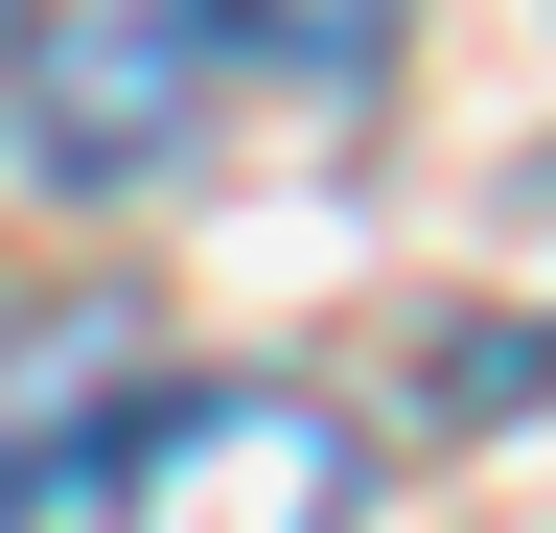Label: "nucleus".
Instances as JSON below:
<instances>
[{
    "mask_svg": "<svg viewBox=\"0 0 556 533\" xmlns=\"http://www.w3.org/2000/svg\"><path fill=\"white\" fill-rule=\"evenodd\" d=\"M533 371H556V325H486V348H441V418H533Z\"/></svg>",
    "mask_w": 556,
    "mask_h": 533,
    "instance_id": "obj_5",
    "label": "nucleus"
},
{
    "mask_svg": "<svg viewBox=\"0 0 556 533\" xmlns=\"http://www.w3.org/2000/svg\"><path fill=\"white\" fill-rule=\"evenodd\" d=\"M116 441H139V302H24L0 325V533L47 487H116Z\"/></svg>",
    "mask_w": 556,
    "mask_h": 533,
    "instance_id": "obj_3",
    "label": "nucleus"
},
{
    "mask_svg": "<svg viewBox=\"0 0 556 533\" xmlns=\"http://www.w3.org/2000/svg\"><path fill=\"white\" fill-rule=\"evenodd\" d=\"M186 24H208V71H255L302 116H371L394 47H417V0H186Z\"/></svg>",
    "mask_w": 556,
    "mask_h": 533,
    "instance_id": "obj_4",
    "label": "nucleus"
},
{
    "mask_svg": "<svg viewBox=\"0 0 556 533\" xmlns=\"http://www.w3.org/2000/svg\"><path fill=\"white\" fill-rule=\"evenodd\" d=\"M208 116V24L186 0H0V140L47 186H163Z\"/></svg>",
    "mask_w": 556,
    "mask_h": 533,
    "instance_id": "obj_2",
    "label": "nucleus"
},
{
    "mask_svg": "<svg viewBox=\"0 0 556 533\" xmlns=\"http://www.w3.org/2000/svg\"><path fill=\"white\" fill-rule=\"evenodd\" d=\"M348 510H371V441L302 371H163L93 487V533H348Z\"/></svg>",
    "mask_w": 556,
    "mask_h": 533,
    "instance_id": "obj_1",
    "label": "nucleus"
}]
</instances>
